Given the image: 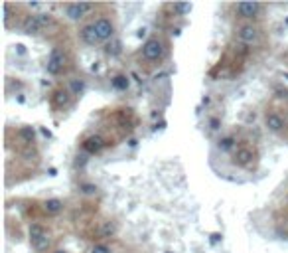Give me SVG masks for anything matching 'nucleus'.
I'll return each instance as SVG.
<instances>
[{"mask_svg": "<svg viewBox=\"0 0 288 253\" xmlns=\"http://www.w3.org/2000/svg\"><path fill=\"white\" fill-rule=\"evenodd\" d=\"M65 62H67V58H65V52H63L61 47H53V49L49 52L48 64H46V69H48V73H49V75H57V73L63 69Z\"/></svg>", "mask_w": 288, "mask_h": 253, "instance_id": "nucleus-1", "label": "nucleus"}, {"mask_svg": "<svg viewBox=\"0 0 288 253\" xmlns=\"http://www.w3.org/2000/svg\"><path fill=\"white\" fill-rule=\"evenodd\" d=\"M142 56H144V60H148V62H158V60L164 56V44H162L158 38L146 40L142 46Z\"/></svg>", "mask_w": 288, "mask_h": 253, "instance_id": "nucleus-2", "label": "nucleus"}, {"mask_svg": "<svg viewBox=\"0 0 288 253\" xmlns=\"http://www.w3.org/2000/svg\"><path fill=\"white\" fill-rule=\"evenodd\" d=\"M93 10V4H87V2H75V4H67L65 6V16L73 20V22H77V20H81L87 12H91Z\"/></svg>", "mask_w": 288, "mask_h": 253, "instance_id": "nucleus-3", "label": "nucleus"}, {"mask_svg": "<svg viewBox=\"0 0 288 253\" xmlns=\"http://www.w3.org/2000/svg\"><path fill=\"white\" fill-rule=\"evenodd\" d=\"M95 30L99 34V40L101 42H107V40H113V34H115V26L109 18H99L95 24Z\"/></svg>", "mask_w": 288, "mask_h": 253, "instance_id": "nucleus-4", "label": "nucleus"}, {"mask_svg": "<svg viewBox=\"0 0 288 253\" xmlns=\"http://www.w3.org/2000/svg\"><path fill=\"white\" fill-rule=\"evenodd\" d=\"M237 12L241 18H255L261 12V4L259 2H239Z\"/></svg>", "mask_w": 288, "mask_h": 253, "instance_id": "nucleus-5", "label": "nucleus"}, {"mask_svg": "<svg viewBox=\"0 0 288 253\" xmlns=\"http://www.w3.org/2000/svg\"><path fill=\"white\" fill-rule=\"evenodd\" d=\"M79 36H81V40L87 44V46H95L99 44L101 40H99V34H97L95 26L93 24H87V26H83L81 28V32H79Z\"/></svg>", "mask_w": 288, "mask_h": 253, "instance_id": "nucleus-6", "label": "nucleus"}, {"mask_svg": "<svg viewBox=\"0 0 288 253\" xmlns=\"http://www.w3.org/2000/svg\"><path fill=\"white\" fill-rule=\"evenodd\" d=\"M103 146H105V140L99 137V135L87 137L85 140H83V150H85V153H89V155H95V153H99Z\"/></svg>", "mask_w": 288, "mask_h": 253, "instance_id": "nucleus-7", "label": "nucleus"}, {"mask_svg": "<svg viewBox=\"0 0 288 253\" xmlns=\"http://www.w3.org/2000/svg\"><path fill=\"white\" fill-rule=\"evenodd\" d=\"M239 40L243 44H253L259 40V30L255 26H241L239 30Z\"/></svg>", "mask_w": 288, "mask_h": 253, "instance_id": "nucleus-8", "label": "nucleus"}, {"mask_svg": "<svg viewBox=\"0 0 288 253\" xmlns=\"http://www.w3.org/2000/svg\"><path fill=\"white\" fill-rule=\"evenodd\" d=\"M264 125H266L268 131L278 133V131H282V127H284V121H282V117L276 115V113H268V115L264 117Z\"/></svg>", "mask_w": 288, "mask_h": 253, "instance_id": "nucleus-9", "label": "nucleus"}, {"mask_svg": "<svg viewBox=\"0 0 288 253\" xmlns=\"http://www.w3.org/2000/svg\"><path fill=\"white\" fill-rule=\"evenodd\" d=\"M235 164L237 166H243V168H247L251 162H253V153L249 150V148H239L237 153H235Z\"/></svg>", "mask_w": 288, "mask_h": 253, "instance_id": "nucleus-10", "label": "nucleus"}, {"mask_svg": "<svg viewBox=\"0 0 288 253\" xmlns=\"http://www.w3.org/2000/svg\"><path fill=\"white\" fill-rule=\"evenodd\" d=\"M42 30H44V28L40 26V22L36 20L34 14L28 16L24 20V24H22V32H24V34H30V36H32V34H38V32H42Z\"/></svg>", "mask_w": 288, "mask_h": 253, "instance_id": "nucleus-11", "label": "nucleus"}, {"mask_svg": "<svg viewBox=\"0 0 288 253\" xmlns=\"http://www.w3.org/2000/svg\"><path fill=\"white\" fill-rule=\"evenodd\" d=\"M69 101H71V91L69 89H57L53 93V103L57 107H65V105H69Z\"/></svg>", "mask_w": 288, "mask_h": 253, "instance_id": "nucleus-12", "label": "nucleus"}, {"mask_svg": "<svg viewBox=\"0 0 288 253\" xmlns=\"http://www.w3.org/2000/svg\"><path fill=\"white\" fill-rule=\"evenodd\" d=\"M61 208H63V202H61V200H57V198H51V200H46V202H44V210H46V214H59V212H61Z\"/></svg>", "mask_w": 288, "mask_h": 253, "instance_id": "nucleus-13", "label": "nucleus"}, {"mask_svg": "<svg viewBox=\"0 0 288 253\" xmlns=\"http://www.w3.org/2000/svg\"><path fill=\"white\" fill-rule=\"evenodd\" d=\"M32 247H34V251H46L49 247V235L48 233H44L42 237H38V239H32Z\"/></svg>", "mask_w": 288, "mask_h": 253, "instance_id": "nucleus-14", "label": "nucleus"}, {"mask_svg": "<svg viewBox=\"0 0 288 253\" xmlns=\"http://www.w3.org/2000/svg\"><path fill=\"white\" fill-rule=\"evenodd\" d=\"M115 233H117V224L115 222H103V226L99 230L101 237H113Z\"/></svg>", "mask_w": 288, "mask_h": 253, "instance_id": "nucleus-15", "label": "nucleus"}, {"mask_svg": "<svg viewBox=\"0 0 288 253\" xmlns=\"http://www.w3.org/2000/svg\"><path fill=\"white\" fill-rule=\"evenodd\" d=\"M128 85H130V81H128V77H126V75H117V77H113V87H115V89H119V91H126V89H128Z\"/></svg>", "mask_w": 288, "mask_h": 253, "instance_id": "nucleus-16", "label": "nucleus"}, {"mask_svg": "<svg viewBox=\"0 0 288 253\" xmlns=\"http://www.w3.org/2000/svg\"><path fill=\"white\" fill-rule=\"evenodd\" d=\"M105 52L109 54V56H119L120 52H122V42L120 40H111L109 44H107V47H105Z\"/></svg>", "mask_w": 288, "mask_h": 253, "instance_id": "nucleus-17", "label": "nucleus"}, {"mask_svg": "<svg viewBox=\"0 0 288 253\" xmlns=\"http://www.w3.org/2000/svg\"><path fill=\"white\" fill-rule=\"evenodd\" d=\"M20 138L24 140V142H34L36 140V131H34V127H22L20 129Z\"/></svg>", "mask_w": 288, "mask_h": 253, "instance_id": "nucleus-18", "label": "nucleus"}, {"mask_svg": "<svg viewBox=\"0 0 288 253\" xmlns=\"http://www.w3.org/2000/svg\"><path fill=\"white\" fill-rule=\"evenodd\" d=\"M233 146H235V138L233 137H225L217 142V148H219L221 153H227V150H231Z\"/></svg>", "mask_w": 288, "mask_h": 253, "instance_id": "nucleus-19", "label": "nucleus"}, {"mask_svg": "<svg viewBox=\"0 0 288 253\" xmlns=\"http://www.w3.org/2000/svg\"><path fill=\"white\" fill-rule=\"evenodd\" d=\"M69 91H71V95H81L85 91V81L83 79H73L69 83Z\"/></svg>", "mask_w": 288, "mask_h": 253, "instance_id": "nucleus-20", "label": "nucleus"}, {"mask_svg": "<svg viewBox=\"0 0 288 253\" xmlns=\"http://www.w3.org/2000/svg\"><path fill=\"white\" fill-rule=\"evenodd\" d=\"M44 233H46L44 226H40V224H32V226H30V241H32V239H38V237H42Z\"/></svg>", "mask_w": 288, "mask_h": 253, "instance_id": "nucleus-21", "label": "nucleus"}, {"mask_svg": "<svg viewBox=\"0 0 288 253\" xmlns=\"http://www.w3.org/2000/svg\"><path fill=\"white\" fill-rule=\"evenodd\" d=\"M34 16H36V20L40 22V26H42V28H48V26H51V24H53V18L49 16L48 12H40V14H34Z\"/></svg>", "mask_w": 288, "mask_h": 253, "instance_id": "nucleus-22", "label": "nucleus"}, {"mask_svg": "<svg viewBox=\"0 0 288 253\" xmlns=\"http://www.w3.org/2000/svg\"><path fill=\"white\" fill-rule=\"evenodd\" d=\"M174 8H176V12H180V14H188V12H192L193 4L192 2H184V4H176Z\"/></svg>", "mask_w": 288, "mask_h": 253, "instance_id": "nucleus-23", "label": "nucleus"}, {"mask_svg": "<svg viewBox=\"0 0 288 253\" xmlns=\"http://www.w3.org/2000/svg\"><path fill=\"white\" fill-rule=\"evenodd\" d=\"M79 188H81V192H83V194H87V196H91V194H95L97 192L95 184H81Z\"/></svg>", "mask_w": 288, "mask_h": 253, "instance_id": "nucleus-24", "label": "nucleus"}, {"mask_svg": "<svg viewBox=\"0 0 288 253\" xmlns=\"http://www.w3.org/2000/svg\"><path fill=\"white\" fill-rule=\"evenodd\" d=\"M10 18H12V6H10V4H4V26L10 24Z\"/></svg>", "mask_w": 288, "mask_h": 253, "instance_id": "nucleus-25", "label": "nucleus"}, {"mask_svg": "<svg viewBox=\"0 0 288 253\" xmlns=\"http://www.w3.org/2000/svg\"><path fill=\"white\" fill-rule=\"evenodd\" d=\"M91 253H111V249H109V245H105V243H97L95 247L91 249Z\"/></svg>", "mask_w": 288, "mask_h": 253, "instance_id": "nucleus-26", "label": "nucleus"}, {"mask_svg": "<svg viewBox=\"0 0 288 253\" xmlns=\"http://www.w3.org/2000/svg\"><path fill=\"white\" fill-rule=\"evenodd\" d=\"M28 8H30V10H42V8H46V6L40 4V2H28Z\"/></svg>", "mask_w": 288, "mask_h": 253, "instance_id": "nucleus-27", "label": "nucleus"}, {"mask_svg": "<svg viewBox=\"0 0 288 253\" xmlns=\"http://www.w3.org/2000/svg\"><path fill=\"white\" fill-rule=\"evenodd\" d=\"M219 125H221V123H219V119H211V121H209V129H211V131H217V129H219Z\"/></svg>", "mask_w": 288, "mask_h": 253, "instance_id": "nucleus-28", "label": "nucleus"}, {"mask_svg": "<svg viewBox=\"0 0 288 253\" xmlns=\"http://www.w3.org/2000/svg\"><path fill=\"white\" fill-rule=\"evenodd\" d=\"M276 93H278V97H288V91L284 89H276Z\"/></svg>", "mask_w": 288, "mask_h": 253, "instance_id": "nucleus-29", "label": "nucleus"}, {"mask_svg": "<svg viewBox=\"0 0 288 253\" xmlns=\"http://www.w3.org/2000/svg\"><path fill=\"white\" fill-rule=\"evenodd\" d=\"M219 239H221V235H219V233H213V235H211V241H213V243H217Z\"/></svg>", "mask_w": 288, "mask_h": 253, "instance_id": "nucleus-30", "label": "nucleus"}, {"mask_svg": "<svg viewBox=\"0 0 288 253\" xmlns=\"http://www.w3.org/2000/svg\"><path fill=\"white\" fill-rule=\"evenodd\" d=\"M55 253H67V251H63V249H57Z\"/></svg>", "mask_w": 288, "mask_h": 253, "instance_id": "nucleus-31", "label": "nucleus"}]
</instances>
